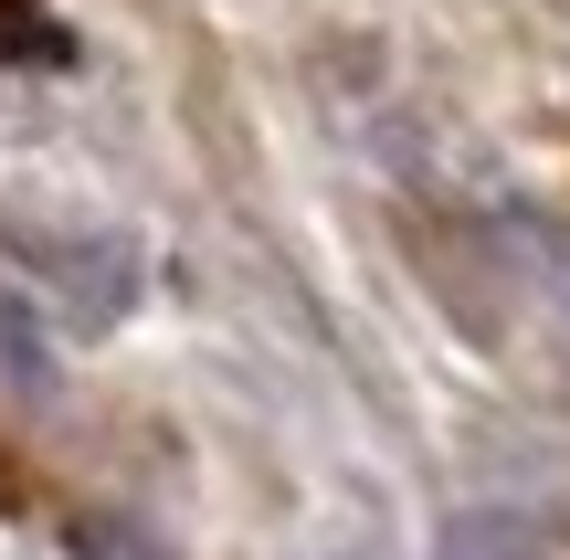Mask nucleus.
Returning a JSON list of instances; mask_svg holds the SVG:
<instances>
[{
  "mask_svg": "<svg viewBox=\"0 0 570 560\" xmlns=\"http://www.w3.org/2000/svg\"><path fill=\"white\" fill-rule=\"evenodd\" d=\"M433 560H550V540H539V519H518V508H454Z\"/></svg>",
  "mask_w": 570,
  "mask_h": 560,
  "instance_id": "nucleus-1",
  "label": "nucleus"
},
{
  "mask_svg": "<svg viewBox=\"0 0 570 560\" xmlns=\"http://www.w3.org/2000/svg\"><path fill=\"white\" fill-rule=\"evenodd\" d=\"M0 42H11V53H53V32H42V0H0Z\"/></svg>",
  "mask_w": 570,
  "mask_h": 560,
  "instance_id": "nucleus-2",
  "label": "nucleus"
}]
</instances>
